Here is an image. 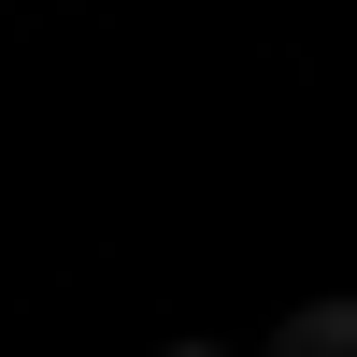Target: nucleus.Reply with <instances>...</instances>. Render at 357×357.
Instances as JSON below:
<instances>
[{
	"label": "nucleus",
	"mask_w": 357,
	"mask_h": 357,
	"mask_svg": "<svg viewBox=\"0 0 357 357\" xmlns=\"http://www.w3.org/2000/svg\"><path fill=\"white\" fill-rule=\"evenodd\" d=\"M272 357H357V301H301L272 329Z\"/></svg>",
	"instance_id": "f257e3e1"
},
{
	"label": "nucleus",
	"mask_w": 357,
	"mask_h": 357,
	"mask_svg": "<svg viewBox=\"0 0 357 357\" xmlns=\"http://www.w3.org/2000/svg\"><path fill=\"white\" fill-rule=\"evenodd\" d=\"M172 357H229V343H172Z\"/></svg>",
	"instance_id": "f03ea898"
}]
</instances>
